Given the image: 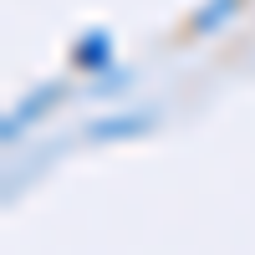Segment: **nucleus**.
Masks as SVG:
<instances>
[{"instance_id":"f257e3e1","label":"nucleus","mask_w":255,"mask_h":255,"mask_svg":"<svg viewBox=\"0 0 255 255\" xmlns=\"http://www.w3.org/2000/svg\"><path fill=\"white\" fill-rule=\"evenodd\" d=\"M72 67H82L87 77H102V72H113L118 67V51H113V36L92 26V31H82L77 36V46H72Z\"/></svg>"},{"instance_id":"f03ea898","label":"nucleus","mask_w":255,"mask_h":255,"mask_svg":"<svg viewBox=\"0 0 255 255\" xmlns=\"http://www.w3.org/2000/svg\"><path fill=\"white\" fill-rule=\"evenodd\" d=\"M153 128V113H118V118H97L87 128V138L92 143H123V138H138Z\"/></svg>"},{"instance_id":"7ed1b4c3","label":"nucleus","mask_w":255,"mask_h":255,"mask_svg":"<svg viewBox=\"0 0 255 255\" xmlns=\"http://www.w3.org/2000/svg\"><path fill=\"white\" fill-rule=\"evenodd\" d=\"M56 97H61V87H41V92H31L26 102H15V113L5 118V128H0V133H5V143H15V133H26V128H31L41 113H46Z\"/></svg>"},{"instance_id":"20e7f679","label":"nucleus","mask_w":255,"mask_h":255,"mask_svg":"<svg viewBox=\"0 0 255 255\" xmlns=\"http://www.w3.org/2000/svg\"><path fill=\"white\" fill-rule=\"evenodd\" d=\"M235 10H240V0H204V5L194 10V20H189V31H194V36H209V31H220Z\"/></svg>"},{"instance_id":"39448f33","label":"nucleus","mask_w":255,"mask_h":255,"mask_svg":"<svg viewBox=\"0 0 255 255\" xmlns=\"http://www.w3.org/2000/svg\"><path fill=\"white\" fill-rule=\"evenodd\" d=\"M128 82H133V72L128 67H113V72H102V77H92V97H113V92H123Z\"/></svg>"}]
</instances>
